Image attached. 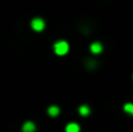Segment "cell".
<instances>
[{
	"label": "cell",
	"instance_id": "obj_1",
	"mask_svg": "<svg viewBox=\"0 0 133 132\" xmlns=\"http://www.w3.org/2000/svg\"><path fill=\"white\" fill-rule=\"evenodd\" d=\"M53 51H54V53L57 56H65L70 51V44L67 43L66 40H58L53 45Z\"/></svg>",
	"mask_w": 133,
	"mask_h": 132
},
{
	"label": "cell",
	"instance_id": "obj_2",
	"mask_svg": "<svg viewBox=\"0 0 133 132\" xmlns=\"http://www.w3.org/2000/svg\"><path fill=\"white\" fill-rule=\"evenodd\" d=\"M31 29L36 33H42L45 29V21L40 17H35L31 20Z\"/></svg>",
	"mask_w": 133,
	"mask_h": 132
},
{
	"label": "cell",
	"instance_id": "obj_3",
	"mask_svg": "<svg viewBox=\"0 0 133 132\" xmlns=\"http://www.w3.org/2000/svg\"><path fill=\"white\" fill-rule=\"evenodd\" d=\"M89 49H90V52H92L93 54H101V53L103 52V45L99 43V42H94V43L90 44Z\"/></svg>",
	"mask_w": 133,
	"mask_h": 132
},
{
	"label": "cell",
	"instance_id": "obj_4",
	"mask_svg": "<svg viewBox=\"0 0 133 132\" xmlns=\"http://www.w3.org/2000/svg\"><path fill=\"white\" fill-rule=\"evenodd\" d=\"M36 131V124L32 121H27L22 124V132H35Z\"/></svg>",
	"mask_w": 133,
	"mask_h": 132
},
{
	"label": "cell",
	"instance_id": "obj_5",
	"mask_svg": "<svg viewBox=\"0 0 133 132\" xmlns=\"http://www.w3.org/2000/svg\"><path fill=\"white\" fill-rule=\"evenodd\" d=\"M46 113H48L49 117H58V115L61 114V109H59V106H57V105H52V106L48 108Z\"/></svg>",
	"mask_w": 133,
	"mask_h": 132
},
{
	"label": "cell",
	"instance_id": "obj_6",
	"mask_svg": "<svg viewBox=\"0 0 133 132\" xmlns=\"http://www.w3.org/2000/svg\"><path fill=\"white\" fill-rule=\"evenodd\" d=\"M65 132H80V126L76 122H70V123H67Z\"/></svg>",
	"mask_w": 133,
	"mask_h": 132
},
{
	"label": "cell",
	"instance_id": "obj_7",
	"mask_svg": "<svg viewBox=\"0 0 133 132\" xmlns=\"http://www.w3.org/2000/svg\"><path fill=\"white\" fill-rule=\"evenodd\" d=\"M78 111H79V114H80L82 117H88V115H90V113H92L90 108H89L88 105H85V104L80 105L79 109H78Z\"/></svg>",
	"mask_w": 133,
	"mask_h": 132
},
{
	"label": "cell",
	"instance_id": "obj_8",
	"mask_svg": "<svg viewBox=\"0 0 133 132\" xmlns=\"http://www.w3.org/2000/svg\"><path fill=\"white\" fill-rule=\"evenodd\" d=\"M124 111L127 113V114H129V115H132L133 117V104L132 102H127L125 105H124Z\"/></svg>",
	"mask_w": 133,
	"mask_h": 132
}]
</instances>
